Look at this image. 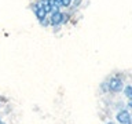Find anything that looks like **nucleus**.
I'll return each instance as SVG.
<instances>
[{"mask_svg": "<svg viewBox=\"0 0 132 124\" xmlns=\"http://www.w3.org/2000/svg\"><path fill=\"white\" fill-rule=\"evenodd\" d=\"M107 88L111 92H121L124 88L122 80L120 77H111L109 81H107Z\"/></svg>", "mask_w": 132, "mask_h": 124, "instance_id": "obj_1", "label": "nucleus"}, {"mask_svg": "<svg viewBox=\"0 0 132 124\" xmlns=\"http://www.w3.org/2000/svg\"><path fill=\"white\" fill-rule=\"evenodd\" d=\"M116 119H117V121L120 124H127L131 121V114H129V110L127 109H122L121 112H118L117 116H116Z\"/></svg>", "mask_w": 132, "mask_h": 124, "instance_id": "obj_2", "label": "nucleus"}, {"mask_svg": "<svg viewBox=\"0 0 132 124\" xmlns=\"http://www.w3.org/2000/svg\"><path fill=\"white\" fill-rule=\"evenodd\" d=\"M61 19H62V12H61V11L52 12L51 18H50V25H52L54 28H55V26H59V25H62V24H61Z\"/></svg>", "mask_w": 132, "mask_h": 124, "instance_id": "obj_3", "label": "nucleus"}, {"mask_svg": "<svg viewBox=\"0 0 132 124\" xmlns=\"http://www.w3.org/2000/svg\"><path fill=\"white\" fill-rule=\"evenodd\" d=\"M35 14H36V17H37V19H39V21H43V19L45 18V15H47L43 8H39V10H37Z\"/></svg>", "mask_w": 132, "mask_h": 124, "instance_id": "obj_4", "label": "nucleus"}, {"mask_svg": "<svg viewBox=\"0 0 132 124\" xmlns=\"http://www.w3.org/2000/svg\"><path fill=\"white\" fill-rule=\"evenodd\" d=\"M122 91H124V94H125V97H127L128 99H132V87H131V86L124 87Z\"/></svg>", "mask_w": 132, "mask_h": 124, "instance_id": "obj_5", "label": "nucleus"}, {"mask_svg": "<svg viewBox=\"0 0 132 124\" xmlns=\"http://www.w3.org/2000/svg\"><path fill=\"white\" fill-rule=\"evenodd\" d=\"M43 10L45 11V14L51 12V4H50V3H44V4H43Z\"/></svg>", "mask_w": 132, "mask_h": 124, "instance_id": "obj_6", "label": "nucleus"}, {"mask_svg": "<svg viewBox=\"0 0 132 124\" xmlns=\"http://www.w3.org/2000/svg\"><path fill=\"white\" fill-rule=\"evenodd\" d=\"M72 0H61V7H70Z\"/></svg>", "mask_w": 132, "mask_h": 124, "instance_id": "obj_7", "label": "nucleus"}, {"mask_svg": "<svg viewBox=\"0 0 132 124\" xmlns=\"http://www.w3.org/2000/svg\"><path fill=\"white\" fill-rule=\"evenodd\" d=\"M101 91H102V92H106V91H109V88H107V81L102 83V86H101Z\"/></svg>", "mask_w": 132, "mask_h": 124, "instance_id": "obj_8", "label": "nucleus"}, {"mask_svg": "<svg viewBox=\"0 0 132 124\" xmlns=\"http://www.w3.org/2000/svg\"><path fill=\"white\" fill-rule=\"evenodd\" d=\"M69 21V15L68 14H62V19H61V24H66Z\"/></svg>", "mask_w": 132, "mask_h": 124, "instance_id": "obj_9", "label": "nucleus"}, {"mask_svg": "<svg viewBox=\"0 0 132 124\" xmlns=\"http://www.w3.org/2000/svg\"><path fill=\"white\" fill-rule=\"evenodd\" d=\"M80 4H81V0H72V4H70V6H73L76 8L77 6H80Z\"/></svg>", "mask_w": 132, "mask_h": 124, "instance_id": "obj_10", "label": "nucleus"}, {"mask_svg": "<svg viewBox=\"0 0 132 124\" xmlns=\"http://www.w3.org/2000/svg\"><path fill=\"white\" fill-rule=\"evenodd\" d=\"M40 22H41V25H43V26H48V25H50V19L44 18L43 21H40Z\"/></svg>", "mask_w": 132, "mask_h": 124, "instance_id": "obj_11", "label": "nucleus"}, {"mask_svg": "<svg viewBox=\"0 0 132 124\" xmlns=\"http://www.w3.org/2000/svg\"><path fill=\"white\" fill-rule=\"evenodd\" d=\"M40 2H41V3H48L50 0H40Z\"/></svg>", "mask_w": 132, "mask_h": 124, "instance_id": "obj_12", "label": "nucleus"}, {"mask_svg": "<svg viewBox=\"0 0 132 124\" xmlns=\"http://www.w3.org/2000/svg\"><path fill=\"white\" fill-rule=\"evenodd\" d=\"M106 124H116V123H114V121H107Z\"/></svg>", "mask_w": 132, "mask_h": 124, "instance_id": "obj_13", "label": "nucleus"}, {"mask_svg": "<svg viewBox=\"0 0 132 124\" xmlns=\"http://www.w3.org/2000/svg\"><path fill=\"white\" fill-rule=\"evenodd\" d=\"M0 124H6V123H4V121H2V120H0Z\"/></svg>", "mask_w": 132, "mask_h": 124, "instance_id": "obj_14", "label": "nucleus"}]
</instances>
